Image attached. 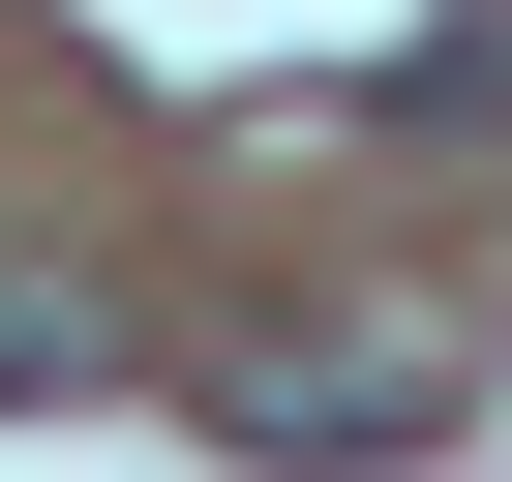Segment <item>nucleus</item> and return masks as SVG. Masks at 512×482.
Listing matches in <instances>:
<instances>
[{"mask_svg":"<svg viewBox=\"0 0 512 482\" xmlns=\"http://www.w3.org/2000/svg\"><path fill=\"white\" fill-rule=\"evenodd\" d=\"M452 392H482V362H452V302H332V332H272V362H241V452H272V482L332 452V482H362V452H422Z\"/></svg>","mask_w":512,"mask_h":482,"instance_id":"1","label":"nucleus"},{"mask_svg":"<svg viewBox=\"0 0 512 482\" xmlns=\"http://www.w3.org/2000/svg\"><path fill=\"white\" fill-rule=\"evenodd\" d=\"M121 392V272L91 241H0V422H91Z\"/></svg>","mask_w":512,"mask_h":482,"instance_id":"2","label":"nucleus"}]
</instances>
